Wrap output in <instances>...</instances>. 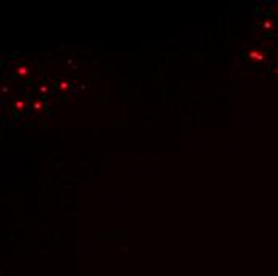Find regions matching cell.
Listing matches in <instances>:
<instances>
[{"label":"cell","instance_id":"obj_1","mask_svg":"<svg viewBox=\"0 0 278 276\" xmlns=\"http://www.w3.org/2000/svg\"><path fill=\"white\" fill-rule=\"evenodd\" d=\"M16 72H18L19 75H26V74H27V67L21 65V67H18V69H16Z\"/></svg>","mask_w":278,"mask_h":276},{"label":"cell","instance_id":"obj_2","mask_svg":"<svg viewBox=\"0 0 278 276\" xmlns=\"http://www.w3.org/2000/svg\"><path fill=\"white\" fill-rule=\"evenodd\" d=\"M34 107H35V110H40L42 104H40V102H35V104H34Z\"/></svg>","mask_w":278,"mask_h":276}]
</instances>
